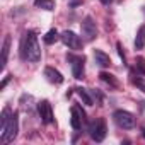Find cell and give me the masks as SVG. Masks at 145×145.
Wrapping results in <instances>:
<instances>
[{
    "instance_id": "cell-1",
    "label": "cell",
    "mask_w": 145,
    "mask_h": 145,
    "mask_svg": "<svg viewBox=\"0 0 145 145\" xmlns=\"http://www.w3.org/2000/svg\"><path fill=\"white\" fill-rule=\"evenodd\" d=\"M21 55L27 61H39L41 50H39V44H38V36L33 31L24 34V38L21 41Z\"/></svg>"
},
{
    "instance_id": "cell-2",
    "label": "cell",
    "mask_w": 145,
    "mask_h": 145,
    "mask_svg": "<svg viewBox=\"0 0 145 145\" xmlns=\"http://www.w3.org/2000/svg\"><path fill=\"white\" fill-rule=\"evenodd\" d=\"M17 131H19V114H17V113H12L9 123H7V126L2 130V142H4V143L12 142V140L17 137Z\"/></svg>"
},
{
    "instance_id": "cell-3",
    "label": "cell",
    "mask_w": 145,
    "mask_h": 145,
    "mask_svg": "<svg viewBox=\"0 0 145 145\" xmlns=\"http://www.w3.org/2000/svg\"><path fill=\"white\" fill-rule=\"evenodd\" d=\"M113 120L114 123L123 128V130H131L135 126V116L130 113V111H125V109H118L113 113Z\"/></svg>"
},
{
    "instance_id": "cell-4",
    "label": "cell",
    "mask_w": 145,
    "mask_h": 145,
    "mask_svg": "<svg viewBox=\"0 0 145 145\" xmlns=\"http://www.w3.org/2000/svg\"><path fill=\"white\" fill-rule=\"evenodd\" d=\"M89 137L94 140V142H103L104 138H106V123H104V120H96V121H92L91 125H89Z\"/></svg>"
},
{
    "instance_id": "cell-5",
    "label": "cell",
    "mask_w": 145,
    "mask_h": 145,
    "mask_svg": "<svg viewBox=\"0 0 145 145\" xmlns=\"http://www.w3.org/2000/svg\"><path fill=\"white\" fill-rule=\"evenodd\" d=\"M70 114H72V118H70L72 128L77 130V131L82 130V126L86 125V113H84V109L79 104H74V106H72V109H70Z\"/></svg>"
},
{
    "instance_id": "cell-6",
    "label": "cell",
    "mask_w": 145,
    "mask_h": 145,
    "mask_svg": "<svg viewBox=\"0 0 145 145\" xmlns=\"http://www.w3.org/2000/svg\"><path fill=\"white\" fill-rule=\"evenodd\" d=\"M67 60L70 61L74 77L75 79H82L84 77V61H86V58L80 56V55H67Z\"/></svg>"
},
{
    "instance_id": "cell-7",
    "label": "cell",
    "mask_w": 145,
    "mask_h": 145,
    "mask_svg": "<svg viewBox=\"0 0 145 145\" xmlns=\"http://www.w3.org/2000/svg\"><path fill=\"white\" fill-rule=\"evenodd\" d=\"M60 38H61L63 44L68 46L70 50H80V48H82V39H80V36H77L74 31H63Z\"/></svg>"
},
{
    "instance_id": "cell-8",
    "label": "cell",
    "mask_w": 145,
    "mask_h": 145,
    "mask_svg": "<svg viewBox=\"0 0 145 145\" xmlns=\"http://www.w3.org/2000/svg\"><path fill=\"white\" fill-rule=\"evenodd\" d=\"M82 36L87 39V41H92L96 36H97V29H96V22L91 16H87L84 21H82Z\"/></svg>"
},
{
    "instance_id": "cell-9",
    "label": "cell",
    "mask_w": 145,
    "mask_h": 145,
    "mask_svg": "<svg viewBox=\"0 0 145 145\" xmlns=\"http://www.w3.org/2000/svg\"><path fill=\"white\" fill-rule=\"evenodd\" d=\"M38 111H39V116H41V121L44 125H50L53 123V109H51V104L48 101H41L38 104Z\"/></svg>"
},
{
    "instance_id": "cell-10",
    "label": "cell",
    "mask_w": 145,
    "mask_h": 145,
    "mask_svg": "<svg viewBox=\"0 0 145 145\" xmlns=\"http://www.w3.org/2000/svg\"><path fill=\"white\" fill-rule=\"evenodd\" d=\"M44 77L48 79V82L51 84H61L63 82V75L60 74V72L53 67H46L44 68Z\"/></svg>"
},
{
    "instance_id": "cell-11",
    "label": "cell",
    "mask_w": 145,
    "mask_h": 145,
    "mask_svg": "<svg viewBox=\"0 0 145 145\" xmlns=\"http://www.w3.org/2000/svg\"><path fill=\"white\" fill-rule=\"evenodd\" d=\"M94 60H96V63H97L99 67H103V68H106V67L111 65L109 55H106V53L101 51V50H94Z\"/></svg>"
},
{
    "instance_id": "cell-12",
    "label": "cell",
    "mask_w": 145,
    "mask_h": 145,
    "mask_svg": "<svg viewBox=\"0 0 145 145\" xmlns=\"http://www.w3.org/2000/svg\"><path fill=\"white\" fill-rule=\"evenodd\" d=\"M145 46V24H142L137 31V36H135V48L137 50H142Z\"/></svg>"
},
{
    "instance_id": "cell-13",
    "label": "cell",
    "mask_w": 145,
    "mask_h": 145,
    "mask_svg": "<svg viewBox=\"0 0 145 145\" xmlns=\"http://www.w3.org/2000/svg\"><path fill=\"white\" fill-rule=\"evenodd\" d=\"M9 50H10V38L7 36V38H5V41H4V46H2V60H0V67H2V68H5V65H7Z\"/></svg>"
},
{
    "instance_id": "cell-14",
    "label": "cell",
    "mask_w": 145,
    "mask_h": 145,
    "mask_svg": "<svg viewBox=\"0 0 145 145\" xmlns=\"http://www.w3.org/2000/svg\"><path fill=\"white\" fill-rule=\"evenodd\" d=\"M34 5L43 10H53L55 9V0H34Z\"/></svg>"
},
{
    "instance_id": "cell-15",
    "label": "cell",
    "mask_w": 145,
    "mask_h": 145,
    "mask_svg": "<svg viewBox=\"0 0 145 145\" xmlns=\"http://www.w3.org/2000/svg\"><path fill=\"white\" fill-rule=\"evenodd\" d=\"M77 94H79V97L84 101V104H87V106H92V97L89 96L87 89H82V87H79V89H77Z\"/></svg>"
},
{
    "instance_id": "cell-16",
    "label": "cell",
    "mask_w": 145,
    "mask_h": 145,
    "mask_svg": "<svg viewBox=\"0 0 145 145\" xmlns=\"http://www.w3.org/2000/svg\"><path fill=\"white\" fill-rule=\"evenodd\" d=\"M10 108H5L4 111H2V118H0V131H2L5 126H7V123H9V120H10Z\"/></svg>"
},
{
    "instance_id": "cell-17",
    "label": "cell",
    "mask_w": 145,
    "mask_h": 145,
    "mask_svg": "<svg viewBox=\"0 0 145 145\" xmlns=\"http://www.w3.org/2000/svg\"><path fill=\"white\" fill-rule=\"evenodd\" d=\"M56 39H58V33H56V29H50V31L44 34V43H46V44H53Z\"/></svg>"
},
{
    "instance_id": "cell-18",
    "label": "cell",
    "mask_w": 145,
    "mask_h": 145,
    "mask_svg": "<svg viewBox=\"0 0 145 145\" xmlns=\"http://www.w3.org/2000/svg\"><path fill=\"white\" fill-rule=\"evenodd\" d=\"M99 77H101V79H103L104 82H108V84H111L113 87H116V86H118V82L114 80V77H113L111 74H108V72H101V75H99Z\"/></svg>"
},
{
    "instance_id": "cell-19",
    "label": "cell",
    "mask_w": 145,
    "mask_h": 145,
    "mask_svg": "<svg viewBox=\"0 0 145 145\" xmlns=\"http://www.w3.org/2000/svg\"><path fill=\"white\" fill-rule=\"evenodd\" d=\"M137 70H140L142 74L145 75V58H137Z\"/></svg>"
},
{
    "instance_id": "cell-20",
    "label": "cell",
    "mask_w": 145,
    "mask_h": 145,
    "mask_svg": "<svg viewBox=\"0 0 145 145\" xmlns=\"http://www.w3.org/2000/svg\"><path fill=\"white\" fill-rule=\"evenodd\" d=\"M133 84H135V86H137L140 91H143V92H145V82H143V80H140V79H135V80H133Z\"/></svg>"
},
{
    "instance_id": "cell-21",
    "label": "cell",
    "mask_w": 145,
    "mask_h": 145,
    "mask_svg": "<svg viewBox=\"0 0 145 145\" xmlns=\"http://www.w3.org/2000/svg\"><path fill=\"white\" fill-rule=\"evenodd\" d=\"M116 46H118V53H120V56H121V60H123V63H125V58H126V56H125V51H123V48H121L120 43H118Z\"/></svg>"
},
{
    "instance_id": "cell-22",
    "label": "cell",
    "mask_w": 145,
    "mask_h": 145,
    "mask_svg": "<svg viewBox=\"0 0 145 145\" xmlns=\"http://www.w3.org/2000/svg\"><path fill=\"white\" fill-rule=\"evenodd\" d=\"M72 7H75V5H79V4H82V0H70V2H68Z\"/></svg>"
},
{
    "instance_id": "cell-23",
    "label": "cell",
    "mask_w": 145,
    "mask_h": 145,
    "mask_svg": "<svg viewBox=\"0 0 145 145\" xmlns=\"http://www.w3.org/2000/svg\"><path fill=\"white\" fill-rule=\"evenodd\" d=\"M9 80H10V77H5V79H4V82L0 84V89H4V87H5V86L9 84Z\"/></svg>"
},
{
    "instance_id": "cell-24",
    "label": "cell",
    "mask_w": 145,
    "mask_h": 145,
    "mask_svg": "<svg viewBox=\"0 0 145 145\" xmlns=\"http://www.w3.org/2000/svg\"><path fill=\"white\" fill-rule=\"evenodd\" d=\"M113 2V0H101V4H104V5H109Z\"/></svg>"
},
{
    "instance_id": "cell-25",
    "label": "cell",
    "mask_w": 145,
    "mask_h": 145,
    "mask_svg": "<svg viewBox=\"0 0 145 145\" xmlns=\"http://www.w3.org/2000/svg\"><path fill=\"white\" fill-rule=\"evenodd\" d=\"M142 135H143V138H145V126L142 128Z\"/></svg>"
}]
</instances>
